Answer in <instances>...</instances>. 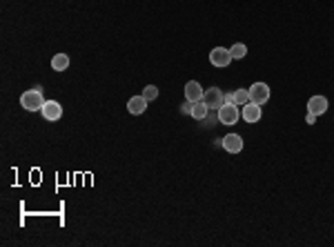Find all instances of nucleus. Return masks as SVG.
Wrapping results in <instances>:
<instances>
[{
    "label": "nucleus",
    "instance_id": "9",
    "mask_svg": "<svg viewBox=\"0 0 334 247\" xmlns=\"http://www.w3.org/2000/svg\"><path fill=\"white\" fill-rule=\"evenodd\" d=\"M220 143H223L225 151H230V154H240L243 151V138H240L238 134H227Z\"/></svg>",
    "mask_w": 334,
    "mask_h": 247
},
{
    "label": "nucleus",
    "instance_id": "13",
    "mask_svg": "<svg viewBox=\"0 0 334 247\" xmlns=\"http://www.w3.org/2000/svg\"><path fill=\"white\" fill-rule=\"evenodd\" d=\"M207 113H210V107L205 105V100H198V103H194V107H192V118L194 120H205Z\"/></svg>",
    "mask_w": 334,
    "mask_h": 247
},
{
    "label": "nucleus",
    "instance_id": "16",
    "mask_svg": "<svg viewBox=\"0 0 334 247\" xmlns=\"http://www.w3.org/2000/svg\"><path fill=\"white\" fill-rule=\"evenodd\" d=\"M143 96H145V100H156L158 98V87L156 85H147L143 89Z\"/></svg>",
    "mask_w": 334,
    "mask_h": 247
},
{
    "label": "nucleus",
    "instance_id": "1",
    "mask_svg": "<svg viewBox=\"0 0 334 247\" xmlns=\"http://www.w3.org/2000/svg\"><path fill=\"white\" fill-rule=\"evenodd\" d=\"M20 105H23V109H27V111H40V109H43V105H45L43 91H40V89L25 91L23 96H20Z\"/></svg>",
    "mask_w": 334,
    "mask_h": 247
},
{
    "label": "nucleus",
    "instance_id": "11",
    "mask_svg": "<svg viewBox=\"0 0 334 247\" xmlns=\"http://www.w3.org/2000/svg\"><path fill=\"white\" fill-rule=\"evenodd\" d=\"M147 103H150V100H145V96H134V98H129V103H127V109H129V113H134V116H140V113H145Z\"/></svg>",
    "mask_w": 334,
    "mask_h": 247
},
{
    "label": "nucleus",
    "instance_id": "10",
    "mask_svg": "<svg viewBox=\"0 0 334 247\" xmlns=\"http://www.w3.org/2000/svg\"><path fill=\"white\" fill-rule=\"evenodd\" d=\"M203 93H205V89L196 83V80L185 83V98L190 100V103H198V100H203Z\"/></svg>",
    "mask_w": 334,
    "mask_h": 247
},
{
    "label": "nucleus",
    "instance_id": "14",
    "mask_svg": "<svg viewBox=\"0 0 334 247\" xmlns=\"http://www.w3.org/2000/svg\"><path fill=\"white\" fill-rule=\"evenodd\" d=\"M247 103H250V91H247V89H236V91H234V105L243 107Z\"/></svg>",
    "mask_w": 334,
    "mask_h": 247
},
{
    "label": "nucleus",
    "instance_id": "19",
    "mask_svg": "<svg viewBox=\"0 0 334 247\" xmlns=\"http://www.w3.org/2000/svg\"><path fill=\"white\" fill-rule=\"evenodd\" d=\"M225 103H234V91L232 93H225Z\"/></svg>",
    "mask_w": 334,
    "mask_h": 247
},
{
    "label": "nucleus",
    "instance_id": "4",
    "mask_svg": "<svg viewBox=\"0 0 334 247\" xmlns=\"http://www.w3.org/2000/svg\"><path fill=\"white\" fill-rule=\"evenodd\" d=\"M203 100L210 109H220V107L225 105V93L220 91L218 87H210V89H205Z\"/></svg>",
    "mask_w": 334,
    "mask_h": 247
},
{
    "label": "nucleus",
    "instance_id": "8",
    "mask_svg": "<svg viewBox=\"0 0 334 247\" xmlns=\"http://www.w3.org/2000/svg\"><path fill=\"white\" fill-rule=\"evenodd\" d=\"M40 113H43L45 120H58L63 116V107H60V103H56V100H45Z\"/></svg>",
    "mask_w": 334,
    "mask_h": 247
},
{
    "label": "nucleus",
    "instance_id": "17",
    "mask_svg": "<svg viewBox=\"0 0 334 247\" xmlns=\"http://www.w3.org/2000/svg\"><path fill=\"white\" fill-rule=\"evenodd\" d=\"M305 120H307V125H314V123H317V116H314V113H310V111H307Z\"/></svg>",
    "mask_w": 334,
    "mask_h": 247
},
{
    "label": "nucleus",
    "instance_id": "6",
    "mask_svg": "<svg viewBox=\"0 0 334 247\" xmlns=\"http://www.w3.org/2000/svg\"><path fill=\"white\" fill-rule=\"evenodd\" d=\"M240 118L245 120V123H250V125H254V123H258L261 118H263V109H261V105H256V103H247V105H243V109H240Z\"/></svg>",
    "mask_w": 334,
    "mask_h": 247
},
{
    "label": "nucleus",
    "instance_id": "15",
    "mask_svg": "<svg viewBox=\"0 0 334 247\" xmlns=\"http://www.w3.org/2000/svg\"><path fill=\"white\" fill-rule=\"evenodd\" d=\"M230 53H232V58L234 60H240V58H245V53H247V47L243 43H234L230 47Z\"/></svg>",
    "mask_w": 334,
    "mask_h": 247
},
{
    "label": "nucleus",
    "instance_id": "2",
    "mask_svg": "<svg viewBox=\"0 0 334 247\" xmlns=\"http://www.w3.org/2000/svg\"><path fill=\"white\" fill-rule=\"evenodd\" d=\"M238 118H240V111H238V105H234V103H225L218 109L220 125H236Z\"/></svg>",
    "mask_w": 334,
    "mask_h": 247
},
{
    "label": "nucleus",
    "instance_id": "18",
    "mask_svg": "<svg viewBox=\"0 0 334 247\" xmlns=\"http://www.w3.org/2000/svg\"><path fill=\"white\" fill-rule=\"evenodd\" d=\"M192 107H194V103H190V100H187V103L183 105V113H192Z\"/></svg>",
    "mask_w": 334,
    "mask_h": 247
},
{
    "label": "nucleus",
    "instance_id": "7",
    "mask_svg": "<svg viewBox=\"0 0 334 247\" xmlns=\"http://www.w3.org/2000/svg\"><path fill=\"white\" fill-rule=\"evenodd\" d=\"M327 107H330V103H327L325 96H312L307 100V111L314 113V116H323L327 111Z\"/></svg>",
    "mask_w": 334,
    "mask_h": 247
},
{
    "label": "nucleus",
    "instance_id": "5",
    "mask_svg": "<svg viewBox=\"0 0 334 247\" xmlns=\"http://www.w3.org/2000/svg\"><path fill=\"white\" fill-rule=\"evenodd\" d=\"M247 91H250V100H252V103H256L261 107L270 100V87H267L265 83H254Z\"/></svg>",
    "mask_w": 334,
    "mask_h": 247
},
{
    "label": "nucleus",
    "instance_id": "3",
    "mask_svg": "<svg viewBox=\"0 0 334 247\" xmlns=\"http://www.w3.org/2000/svg\"><path fill=\"white\" fill-rule=\"evenodd\" d=\"M232 53L230 49H225V47H214V49L210 51V63L214 67H218V69H223V67H230L232 63Z\"/></svg>",
    "mask_w": 334,
    "mask_h": 247
},
{
    "label": "nucleus",
    "instance_id": "12",
    "mask_svg": "<svg viewBox=\"0 0 334 247\" xmlns=\"http://www.w3.org/2000/svg\"><path fill=\"white\" fill-rule=\"evenodd\" d=\"M67 67H69V56H67V53H56V56L51 58L53 71H67Z\"/></svg>",
    "mask_w": 334,
    "mask_h": 247
}]
</instances>
